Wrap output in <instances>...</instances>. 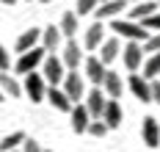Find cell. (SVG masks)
<instances>
[{
    "label": "cell",
    "mask_w": 160,
    "mask_h": 152,
    "mask_svg": "<svg viewBox=\"0 0 160 152\" xmlns=\"http://www.w3.org/2000/svg\"><path fill=\"white\" fill-rule=\"evenodd\" d=\"M130 91L135 94V100L141 102H152V94H149V80L141 78V75H135V72H130Z\"/></svg>",
    "instance_id": "11"
},
{
    "label": "cell",
    "mask_w": 160,
    "mask_h": 152,
    "mask_svg": "<svg viewBox=\"0 0 160 152\" xmlns=\"http://www.w3.org/2000/svg\"><path fill=\"white\" fill-rule=\"evenodd\" d=\"M64 91L66 97H69V102H78V100H83L86 97V89H83V78L78 75V69H72V72H64Z\"/></svg>",
    "instance_id": "4"
},
{
    "label": "cell",
    "mask_w": 160,
    "mask_h": 152,
    "mask_svg": "<svg viewBox=\"0 0 160 152\" xmlns=\"http://www.w3.org/2000/svg\"><path fill=\"white\" fill-rule=\"evenodd\" d=\"M111 28H113V33H122L130 42H144L146 36H149V31H146L144 25L141 22H132V19H116L113 17Z\"/></svg>",
    "instance_id": "1"
},
{
    "label": "cell",
    "mask_w": 160,
    "mask_h": 152,
    "mask_svg": "<svg viewBox=\"0 0 160 152\" xmlns=\"http://www.w3.org/2000/svg\"><path fill=\"white\" fill-rule=\"evenodd\" d=\"M42 3H52V0H42Z\"/></svg>",
    "instance_id": "35"
},
{
    "label": "cell",
    "mask_w": 160,
    "mask_h": 152,
    "mask_svg": "<svg viewBox=\"0 0 160 152\" xmlns=\"http://www.w3.org/2000/svg\"><path fill=\"white\" fill-rule=\"evenodd\" d=\"M0 3H6V6H14V0H0Z\"/></svg>",
    "instance_id": "33"
},
{
    "label": "cell",
    "mask_w": 160,
    "mask_h": 152,
    "mask_svg": "<svg viewBox=\"0 0 160 152\" xmlns=\"http://www.w3.org/2000/svg\"><path fill=\"white\" fill-rule=\"evenodd\" d=\"M102 122L108 124V130H116V127H122V105L116 100H108L105 102V108H102Z\"/></svg>",
    "instance_id": "9"
},
{
    "label": "cell",
    "mask_w": 160,
    "mask_h": 152,
    "mask_svg": "<svg viewBox=\"0 0 160 152\" xmlns=\"http://www.w3.org/2000/svg\"><path fill=\"white\" fill-rule=\"evenodd\" d=\"M44 100H50V105H52L55 111H61V114H69V111H72V102H69V97H66L58 86H47Z\"/></svg>",
    "instance_id": "8"
},
{
    "label": "cell",
    "mask_w": 160,
    "mask_h": 152,
    "mask_svg": "<svg viewBox=\"0 0 160 152\" xmlns=\"http://www.w3.org/2000/svg\"><path fill=\"white\" fill-rule=\"evenodd\" d=\"M135 3H141V0H135Z\"/></svg>",
    "instance_id": "36"
},
{
    "label": "cell",
    "mask_w": 160,
    "mask_h": 152,
    "mask_svg": "<svg viewBox=\"0 0 160 152\" xmlns=\"http://www.w3.org/2000/svg\"><path fill=\"white\" fill-rule=\"evenodd\" d=\"M99 3H102V0H99Z\"/></svg>",
    "instance_id": "39"
},
{
    "label": "cell",
    "mask_w": 160,
    "mask_h": 152,
    "mask_svg": "<svg viewBox=\"0 0 160 152\" xmlns=\"http://www.w3.org/2000/svg\"><path fill=\"white\" fill-rule=\"evenodd\" d=\"M149 94H152V102H158V105H160V80L149 83Z\"/></svg>",
    "instance_id": "32"
},
{
    "label": "cell",
    "mask_w": 160,
    "mask_h": 152,
    "mask_svg": "<svg viewBox=\"0 0 160 152\" xmlns=\"http://www.w3.org/2000/svg\"><path fill=\"white\" fill-rule=\"evenodd\" d=\"M141 135H144V144H146V147H152V149L160 144V124H158V119H155V116H146L144 119Z\"/></svg>",
    "instance_id": "13"
},
{
    "label": "cell",
    "mask_w": 160,
    "mask_h": 152,
    "mask_svg": "<svg viewBox=\"0 0 160 152\" xmlns=\"http://www.w3.org/2000/svg\"><path fill=\"white\" fill-rule=\"evenodd\" d=\"M8 67H11V58H8V53H6V47L0 44V72H6Z\"/></svg>",
    "instance_id": "31"
},
{
    "label": "cell",
    "mask_w": 160,
    "mask_h": 152,
    "mask_svg": "<svg viewBox=\"0 0 160 152\" xmlns=\"http://www.w3.org/2000/svg\"><path fill=\"white\" fill-rule=\"evenodd\" d=\"M44 47H31V50H25L19 55V61H17V72L19 75H28V72H36V67H42V61H44Z\"/></svg>",
    "instance_id": "2"
},
{
    "label": "cell",
    "mask_w": 160,
    "mask_h": 152,
    "mask_svg": "<svg viewBox=\"0 0 160 152\" xmlns=\"http://www.w3.org/2000/svg\"><path fill=\"white\" fill-rule=\"evenodd\" d=\"M42 47H44V53H55L58 50V44H61V31L55 28V25H50V28H44L42 31Z\"/></svg>",
    "instance_id": "19"
},
{
    "label": "cell",
    "mask_w": 160,
    "mask_h": 152,
    "mask_svg": "<svg viewBox=\"0 0 160 152\" xmlns=\"http://www.w3.org/2000/svg\"><path fill=\"white\" fill-rule=\"evenodd\" d=\"M158 6H160V0H158Z\"/></svg>",
    "instance_id": "38"
},
{
    "label": "cell",
    "mask_w": 160,
    "mask_h": 152,
    "mask_svg": "<svg viewBox=\"0 0 160 152\" xmlns=\"http://www.w3.org/2000/svg\"><path fill=\"white\" fill-rule=\"evenodd\" d=\"M22 152H42V147H39V141H33V138H22Z\"/></svg>",
    "instance_id": "30"
},
{
    "label": "cell",
    "mask_w": 160,
    "mask_h": 152,
    "mask_svg": "<svg viewBox=\"0 0 160 152\" xmlns=\"http://www.w3.org/2000/svg\"><path fill=\"white\" fill-rule=\"evenodd\" d=\"M111 100H119L122 97V91H124V83H122V75L119 72H105V80H102V86H99Z\"/></svg>",
    "instance_id": "10"
},
{
    "label": "cell",
    "mask_w": 160,
    "mask_h": 152,
    "mask_svg": "<svg viewBox=\"0 0 160 152\" xmlns=\"http://www.w3.org/2000/svg\"><path fill=\"white\" fill-rule=\"evenodd\" d=\"M105 91L99 89V86H94L88 94H86V111H88V116L91 119H99L102 116V108H105Z\"/></svg>",
    "instance_id": "6"
},
{
    "label": "cell",
    "mask_w": 160,
    "mask_h": 152,
    "mask_svg": "<svg viewBox=\"0 0 160 152\" xmlns=\"http://www.w3.org/2000/svg\"><path fill=\"white\" fill-rule=\"evenodd\" d=\"M144 53H160V31H155V33H149L144 39Z\"/></svg>",
    "instance_id": "26"
},
{
    "label": "cell",
    "mask_w": 160,
    "mask_h": 152,
    "mask_svg": "<svg viewBox=\"0 0 160 152\" xmlns=\"http://www.w3.org/2000/svg\"><path fill=\"white\" fill-rule=\"evenodd\" d=\"M83 61V47H80L78 42H66V47H64V55H61V64H64L66 69H78V64Z\"/></svg>",
    "instance_id": "12"
},
{
    "label": "cell",
    "mask_w": 160,
    "mask_h": 152,
    "mask_svg": "<svg viewBox=\"0 0 160 152\" xmlns=\"http://www.w3.org/2000/svg\"><path fill=\"white\" fill-rule=\"evenodd\" d=\"M64 64H61V58H55V55H44V61H42V78H44V83L50 86H58L64 80Z\"/></svg>",
    "instance_id": "3"
},
{
    "label": "cell",
    "mask_w": 160,
    "mask_h": 152,
    "mask_svg": "<svg viewBox=\"0 0 160 152\" xmlns=\"http://www.w3.org/2000/svg\"><path fill=\"white\" fill-rule=\"evenodd\" d=\"M3 100H6V94H3V91H0V102H3Z\"/></svg>",
    "instance_id": "34"
},
{
    "label": "cell",
    "mask_w": 160,
    "mask_h": 152,
    "mask_svg": "<svg viewBox=\"0 0 160 152\" xmlns=\"http://www.w3.org/2000/svg\"><path fill=\"white\" fill-rule=\"evenodd\" d=\"M72 130L75 133H86V127H88V122H91V116H88V111H86V105H72Z\"/></svg>",
    "instance_id": "20"
},
{
    "label": "cell",
    "mask_w": 160,
    "mask_h": 152,
    "mask_svg": "<svg viewBox=\"0 0 160 152\" xmlns=\"http://www.w3.org/2000/svg\"><path fill=\"white\" fill-rule=\"evenodd\" d=\"M42 152H47V149H42Z\"/></svg>",
    "instance_id": "37"
},
{
    "label": "cell",
    "mask_w": 160,
    "mask_h": 152,
    "mask_svg": "<svg viewBox=\"0 0 160 152\" xmlns=\"http://www.w3.org/2000/svg\"><path fill=\"white\" fill-rule=\"evenodd\" d=\"M141 61H144V47H141V42H130L127 47H124V67L130 72H135V69L141 67Z\"/></svg>",
    "instance_id": "14"
},
{
    "label": "cell",
    "mask_w": 160,
    "mask_h": 152,
    "mask_svg": "<svg viewBox=\"0 0 160 152\" xmlns=\"http://www.w3.org/2000/svg\"><path fill=\"white\" fill-rule=\"evenodd\" d=\"M105 64L99 61V58H86V78L91 80L94 86H102V80H105Z\"/></svg>",
    "instance_id": "16"
},
{
    "label": "cell",
    "mask_w": 160,
    "mask_h": 152,
    "mask_svg": "<svg viewBox=\"0 0 160 152\" xmlns=\"http://www.w3.org/2000/svg\"><path fill=\"white\" fill-rule=\"evenodd\" d=\"M22 138H25V133H19V130H17V133H8L0 141V152H11L17 144H22Z\"/></svg>",
    "instance_id": "25"
},
{
    "label": "cell",
    "mask_w": 160,
    "mask_h": 152,
    "mask_svg": "<svg viewBox=\"0 0 160 152\" xmlns=\"http://www.w3.org/2000/svg\"><path fill=\"white\" fill-rule=\"evenodd\" d=\"M58 31H61V36H69L72 39V36L78 33V14L75 11H66L64 17H61V28Z\"/></svg>",
    "instance_id": "23"
},
{
    "label": "cell",
    "mask_w": 160,
    "mask_h": 152,
    "mask_svg": "<svg viewBox=\"0 0 160 152\" xmlns=\"http://www.w3.org/2000/svg\"><path fill=\"white\" fill-rule=\"evenodd\" d=\"M124 8H127V0H102V3H97V8L91 14H97V19H113Z\"/></svg>",
    "instance_id": "7"
},
{
    "label": "cell",
    "mask_w": 160,
    "mask_h": 152,
    "mask_svg": "<svg viewBox=\"0 0 160 152\" xmlns=\"http://www.w3.org/2000/svg\"><path fill=\"white\" fill-rule=\"evenodd\" d=\"M0 91H3V94H8L11 100L22 97V86L17 83V78H11L8 72H0Z\"/></svg>",
    "instance_id": "21"
},
{
    "label": "cell",
    "mask_w": 160,
    "mask_h": 152,
    "mask_svg": "<svg viewBox=\"0 0 160 152\" xmlns=\"http://www.w3.org/2000/svg\"><path fill=\"white\" fill-rule=\"evenodd\" d=\"M39 39H42V31H39V28L25 31V33L17 39V53H25V50H31V47H36V44H39Z\"/></svg>",
    "instance_id": "22"
},
{
    "label": "cell",
    "mask_w": 160,
    "mask_h": 152,
    "mask_svg": "<svg viewBox=\"0 0 160 152\" xmlns=\"http://www.w3.org/2000/svg\"><path fill=\"white\" fill-rule=\"evenodd\" d=\"M22 91H25L33 102H42V100H44V91H47V83H44V78H42L39 72H28V75H25Z\"/></svg>",
    "instance_id": "5"
},
{
    "label": "cell",
    "mask_w": 160,
    "mask_h": 152,
    "mask_svg": "<svg viewBox=\"0 0 160 152\" xmlns=\"http://www.w3.org/2000/svg\"><path fill=\"white\" fill-rule=\"evenodd\" d=\"M86 133L97 135V138H102V135L108 133V124L102 122V119H97V122H88V127H86Z\"/></svg>",
    "instance_id": "27"
},
{
    "label": "cell",
    "mask_w": 160,
    "mask_h": 152,
    "mask_svg": "<svg viewBox=\"0 0 160 152\" xmlns=\"http://www.w3.org/2000/svg\"><path fill=\"white\" fill-rule=\"evenodd\" d=\"M97 3H99V0H78V17L80 14H91L97 8Z\"/></svg>",
    "instance_id": "29"
},
{
    "label": "cell",
    "mask_w": 160,
    "mask_h": 152,
    "mask_svg": "<svg viewBox=\"0 0 160 152\" xmlns=\"http://www.w3.org/2000/svg\"><path fill=\"white\" fill-rule=\"evenodd\" d=\"M158 75H160V53H152L149 61L144 64V75H141V78L152 80V78H158Z\"/></svg>",
    "instance_id": "24"
},
{
    "label": "cell",
    "mask_w": 160,
    "mask_h": 152,
    "mask_svg": "<svg viewBox=\"0 0 160 152\" xmlns=\"http://www.w3.org/2000/svg\"><path fill=\"white\" fill-rule=\"evenodd\" d=\"M102 39H105V25H102V19H97L94 25L86 31V50H97L99 44H102Z\"/></svg>",
    "instance_id": "17"
},
{
    "label": "cell",
    "mask_w": 160,
    "mask_h": 152,
    "mask_svg": "<svg viewBox=\"0 0 160 152\" xmlns=\"http://www.w3.org/2000/svg\"><path fill=\"white\" fill-rule=\"evenodd\" d=\"M155 11H160V6L155 0H141V3H135V6L130 8V19H132V22H141V19L152 17Z\"/></svg>",
    "instance_id": "15"
},
{
    "label": "cell",
    "mask_w": 160,
    "mask_h": 152,
    "mask_svg": "<svg viewBox=\"0 0 160 152\" xmlns=\"http://www.w3.org/2000/svg\"><path fill=\"white\" fill-rule=\"evenodd\" d=\"M97 50H99V61L108 67L111 61L119 58V50H122V47H119V42H116V39H102V44H99Z\"/></svg>",
    "instance_id": "18"
},
{
    "label": "cell",
    "mask_w": 160,
    "mask_h": 152,
    "mask_svg": "<svg viewBox=\"0 0 160 152\" xmlns=\"http://www.w3.org/2000/svg\"><path fill=\"white\" fill-rule=\"evenodd\" d=\"M141 25H144L146 31H160V11H155L152 17H146V19H141Z\"/></svg>",
    "instance_id": "28"
}]
</instances>
